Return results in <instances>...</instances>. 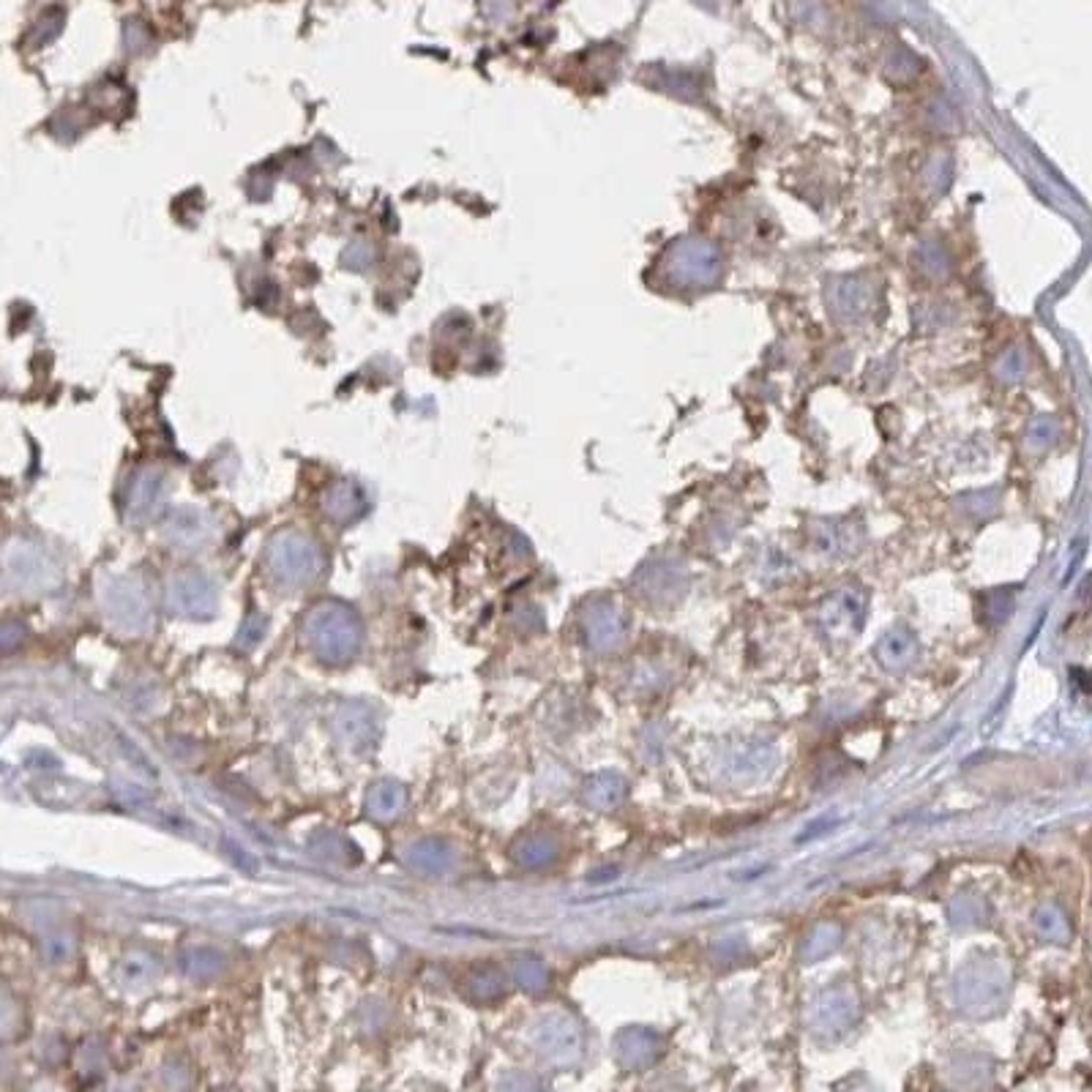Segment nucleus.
I'll use <instances>...</instances> for the list:
<instances>
[{
    "label": "nucleus",
    "instance_id": "nucleus-1",
    "mask_svg": "<svg viewBox=\"0 0 1092 1092\" xmlns=\"http://www.w3.org/2000/svg\"><path fill=\"white\" fill-rule=\"evenodd\" d=\"M167 503V475L156 468H140L126 483V511L131 520L145 521L162 514Z\"/></svg>",
    "mask_w": 1092,
    "mask_h": 1092
},
{
    "label": "nucleus",
    "instance_id": "nucleus-2",
    "mask_svg": "<svg viewBox=\"0 0 1092 1092\" xmlns=\"http://www.w3.org/2000/svg\"><path fill=\"white\" fill-rule=\"evenodd\" d=\"M364 506H367L364 489L356 481H350V478L333 481L325 489V495H323V509H325L330 520L336 521L356 520V517H361Z\"/></svg>",
    "mask_w": 1092,
    "mask_h": 1092
},
{
    "label": "nucleus",
    "instance_id": "nucleus-3",
    "mask_svg": "<svg viewBox=\"0 0 1092 1092\" xmlns=\"http://www.w3.org/2000/svg\"><path fill=\"white\" fill-rule=\"evenodd\" d=\"M273 558H276V569L279 571L304 573L312 566L315 549L301 535H281L276 546H273Z\"/></svg>",
    "mask_w": 1092,
    "mask_h": 1092
},
{
    "label": "nucleus",
    "instance_id": "nucleus-4",
    "mask_svg": "<svg viewBox=\"0 0 1092 1092\" xmlns=\"http://www.w3.org/2000/svg\"><path fill=\"white\" fill-rule=\"evenodd\" d=\"M374 257H377V252H374L372 241L356 238V241L347 243V249L342 252V266L350 268V271H369L374 266Z\"/></svg>",
    "mask_w": 1092,
    "mask_h": 1092
},
{
    "label": "nucleus",
    "instance_id": "nucleus-5",
    "mask_svg": "<svg viewBox=\"0 0 1092 1092\" xmlns=\"http://www.w3.org/2000/svg\"><path fill=\"white\" fill-rule=\"evenodd\" d=\"M145 38H148V33H145V30H142V27L137 25L134 20H131V23H128V25H126V30H124V41H126V50L140 52L142 47H145Z\"/></svg>",
    "mask_w": 1092,
    "mask_h": 1092
}]
</instances>
